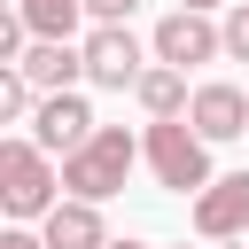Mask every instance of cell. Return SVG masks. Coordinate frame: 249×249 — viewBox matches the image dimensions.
I'll return each instance as SVG.
<instances>
[{"instance_id":"6da1fadb","label":"cell","mask_w":249,"mask_h":249,"mask_svg":"<svg viewBox=\"0 0 249 249\" xmlns=\"http://www.w3.org/2000/svg\"><path fill=\"white\" fill-rule=\"evenodd\" d=\"M0 210L16 218V226H47L54 210H62V163L31 140V132H8L0 140Z\"/></svg>"},{"instance_id":"7a4b0ae2","label":"cell","mask_w":249,"mask_h":249,"mask_svg":"<svg viewBox=\"0 0 249 249\" xmlns=\"http://www.w3.org/2000/svg\"><path fill=\"white\" fill-rule=\"evenodd\" d=\"M132 163H148V156H140V140H132L124 124H101V132H93V140H86V148L62 163V195L101 210V202H109V195L132 179Z\"/></svg>"},{"instance_id":"3957f363","label":"cell","mask_w":249,"mask_h":249,"mask_svg":"<svg viewBox=\"0 0 249 249\" xmlns=\"http://www.w3.org/2000/svg\"><path fill=\"white\" fill-rule=\"evenodd\" d=\"M140 156H148L156 187H171V195H210V187H218V179H210V140H202L187 117L148 124V132H140Z\"/></svg>"},{"instance_id":"277c9868","label":"cell","mask_w":249,"mask_h":249,"mask_svg":"<svg viewBox=\"0 0 249 249\" xmlns=\"http://www.w3.org/2000/svg\"><path fill=\"white\" fill-rule=\"evenodd\" d=\"M140 78H148V54H140L132 23H93V31H86V86L124 93V86H140Z\"/></svg>"},{"instance_id":"5b68a950","label":"cell","mask_w":249,"mask_h":249,"mask_svg":"<svg viewBox=\"0 0 249 249\" xmlns=\"http://www.w3.org/2000/svg\"><path fill=\"white\" fill-rule=\"evenodd\" d=\"M148 54H156L163 70H195V62H218V54H226V31H218L210 16H187V8H171V16L156 23Z\"/></svg>"},{"instance_id":"8992f818","label":"cell","mask_w":249,"mask_h":249,"mask_svg":"<svg viewBox=\"0 0 249 249\" xmlns=\"http://www.w3.org/2000/svg\"><path fill=\"white\" fill-rule=\"evenodd\" d=\"M93 132H101V124H93V101H86V93H39L31 140H39L47 156H62V163H70V156H78Z\"/></svg>"},{"instance_id":"52a82bcc","label":"cell","mask_w":249,"mask_h":249,"mask_svg":"<svg viewBox=\"0 0 249 249\" xmlns=\"http://www.w3.org/2000/svg\"><path fill=\"white\" fill-rule=\"evenodd\" d=\"M195 233L202 241H241L249 233V171H226L210 195H195Z\"/></svg>"},{"instance_id":"ba28073f","label":"cell","mask_w":249,"mask_h":249,"mask_svg":"<svg viewBox=\"0 0 249 249\" xmlns=\"http://www.w3.org/2000/svg\"><path fill=\"white\" fill-rule=\"evenodd\" d=\"M187 124H195L210 148H218V140H241V132H249V93H241V86H226V78H210V86H195Z\"/></svg>"},{"instance_id":"9c48e42d","label":"cell","mask_w":249,"mask_h":249,"mask_svg":"<svg viewBox=\"0 0 249 249\" xmlns=\"http://www.w3.org/2000/svg\"><path fill=\"white\" fill-rule=\"evenodd\" d=\"M39 93H78V78H86V47H54V39H31V54L16 62Z\"/></svg>"},{"instance_id":"30bf717a","label":"cell","mask_w":249,"mask_h":249,"mask_svg":"<svg viewBox=\"0 0 249 249\" xmlns=\"http://www.w3.org/2000/svg\"><path fill=\"white\" fill-rule=\"evenodd\" d=\"M39 241H47V249H109V226H101L93 202H70V195H62V210L39 226Z\"/></svg>"},{"instance_id":"8fae6325","label":"cell","mask_w":249,"mask_h":249,"mask_svg":"<svg viewBox=\"0 0 249 249\" xmlns=\"http://www.w3.org/2000/svg\"><path fill=\"white\" fill-rule=\"evenodd\" d=\"M132 101L148 109V124H163V117H187V109H195V93H187V70H163V62H148V78L132 86Z\"/></svg>"},{"instance_id":"7c38bea8","label":"cell","mask_w":249,"mask_h":249,"mask_svg":"<svg viewBox=\"0 0 249 249\" xmlns=\"http://www.w3.org/2000/svg\"><path fill=\"white\" fill-rule=\"evenodd\" d=\"M16 8H23L31 39H54V47H70V31H78V16H86V0H16Z\"/></svg>"},{"instance_id":"4fadbf2b","label":"cell","mask_w":249,"mask_h":249,"mask_svg":"<svg viewBox=\"0 0 249 249\" xmlns=\"http://www.w3.org/2000/svg\"><path fill=\"white\" fill-rule=\"evenodd\" d=\"M39 117V86L23 70H0V124H31Z\"/></svg>"},{"instance_id":"5bb4252c","label":"cell","mask_w":249,"mask_h":249,"mask_svg":"<svg viewBox=\"0 0 249 249\" xmlns=\"http://www.w3.org/2000/svg\"><path fill=\"white\" fill-rule=\"evenodd\" d=\"M218 31H226V54H233V62H249V0H233Z\"/></svg>"},{"instance_id":"9a60e30c","label":"cell","mask_w":249,"mask_h":249,"mask_svg":"<svg viewBox=\"0 0 249 249\" xmlns=\"http://www.w3.org/2000/svg\"><path fill=\"white\" fill-rule=\"evenodd\" d=\"M132 8H140V0H86L93 23H132Z\"/></svg>"},{"instance_id":"2e32d148","label":"cell","mask_w":249,"mask_h":249,"mask_svg":"<svg viewBox=\"0 0 249 249\" xmlns=\"http://www.w3.org/2000/svg\"><path fill=\"white\" fill-rule=\"evenodd\" d=\"M0 249H47V241H39L31 226H8V233H0Z\"/></svg>"},{"instance_id":"e0dca14e","label":"cell","mask_w":249,"mask_h":249,"mask_svg":"<svg viewBox=\"0 0 249 249\" xmlns=\"http://www.w3.org/2000/svg\"><path fill=\"white\" fill-rule=\"evenodd\" d=\"M187 16H210V8H233V0H179Z\"/></svg>"},{"instance_id":"ac0fdd59","label":"cell","mask_w":249,"mask_h":249,"mask_svg":"<svg viewBox=\"0 0 249 249\" xmlns=\"http://www.w3.org/2000/svg\"><path fill=\"white\" fill-rule=\"evenodd\" d=\"M109 249H148V241H109Z\"/></svg>"},{"instance_id":"d6986e66","label":"cell","mask_w":249,"mask_h":249,"mask_svg":"<svg viewBox=\"0 0 249 249\" xmlns=\"http://www.w3.org/2000/svg\"><path fill=\"white\" fill-rule=\"evenodd\" d=\"M179 249H187V241H179Z\"/></svg>"}]
</instances>
